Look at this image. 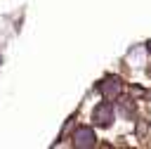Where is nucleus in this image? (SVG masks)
<instances>
[{
  "label": "nucleus",
  "instance_id": "f257e3e1",
  "mask_svg": "<svg viewBox=\"0 0 151 149\" xmlns=\"http://www.w3.org/2000/svg\"><path fill=\"white\" fill-rule=\"evenodd\" d=\"M94 144H97V135H94L92 128L83 125V128H76V130H73V147H78V149H90V147H94Z\"/></svg>",
  "mask_w": 151,
  "mask_h": 149
},
{
  "label": "nucleus",
  "instance_id": "f03ea898",
  "mask_svg": "<svg viewBox=\"0 0 151 149\" xmlns=\"http://www.w3.org/2000/svg\"><path fill=\"white\" fill-rule=\"evenodd\" d=\"M97 90L101 92L104 99H116V97L120 95L123 85H120V78H118V76H106V78L97 85Z\"/></svg>",
  "mask_w": 151,
  "mask_h": 149
},
{
  "label": "nucleus",
  "instance_id": "7ed1b4c3",
  "mask_svg": "<svg viewBox=\"0 0 151 149\" xmlns=\"http://www.w3.org/2000/svg\"><path fill=\"white\" fill-rule=\"evenodd\" d=\"M92 118H94L97 125H104V128L111 125V121H113V104H109V102L97 104L94 111H92Z\"/></svg>",
  "mask_w": 151,
  "mask_h": 149
},
{
  "label": "nucleus",
  "instance_id": "20e7f679",
  "mask_svg": "<svg viewBox=\"0 0 151 149\" xmlns=\"http://www.w3.org/2000/svg\"><path fill=\"white\" fill-rule=\"evenodd\" d=\"M146 47H149V50H151V40H149V43H146Z\"/></svg>",
  "mask_w": 151,
  "mask_h": 149
},
{
  "label": "nucleus",
  "instance_id": "39448f33",
  "mask_svg": "<svg viewBox=\"0 0 151 149\" xmlns=\"http://www.w3.org/2000/svg\"><path fill=\"white\" fill-rule=\"evenodd\" d=\"M0 64H2V57H0Z\"/></svg>",
  "mask_w": 151,
  "mask_h": 149
}]
</instances>
